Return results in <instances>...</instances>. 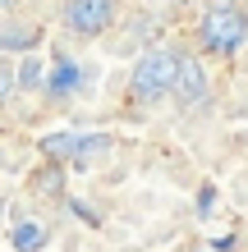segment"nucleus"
I'll list each match as a JSON object with an SVG mask.
<instances>
[{"label":"nucleus","mask_w":248,"mask_h":252,"mask_svg":"<svg viewBox=\"0 0 248 252\" xmlns=\"http://www.w3.org/2000/svg\"><path fill=\"white\" fill-rule=\"evenodd\" d=\"M97 147H106V138H78V133H51V138L41 142V152H51V156H78V152H97Z\"/></svg>","instance_id":"obj_4"},{"label":"nucleus","mask_w":248,"mask_h":252,"mask_svg":"<svg viewBox=\"0 0 248 252\" xmlns=\"http://www.w3.org/2000/svg\"><path fill=\"white\" fill-rule=\"evenodd\" d=\"M175 96H179V101H202V96H207V78H202L198 60H188V55H184V69H179V87H175Z\"/></svg>","instance_id":"obj_5"},{"label":"nucleus","mask_w":248,"mask_h":252,"mask_svg":"<svg viewBox=\"0 0 248 252\" xmlns=\"http://www.w3.org/2000/svg\"><path fill=\"white\" fill-rule=\"evenodd\" d=\"M9 239H14V248H19V252H37L41 243H46V229H41L37 220H19Z\"/></svg>","instance_id":"obj_6"},{"label":"nucleus","mask_w":248,"mask_h":252,"mask_svg":"<svg viewBox=\"0 0 248 252\" xmlns=\"http://www.w3.org/2000/svg\"><path fill=\"white\" fill-rule=\"evenodd\" d=\"M198 37H202V46L212 55H230V51H239L248 41V14L239 5H230V0H221V5H212L202 14Z\"/></svg>","instance_id":"obj_1"},{"label":"nucleus","mask_w":248,"mask_h":252,"mask_svg":"<svg viewBox=\"0 0 248 252\" xmlns=\"http://www.w3.org/2000/svg\"><path fill=\"white\" fill-rule=\"evenodd\" d=\"M74 83H78V64L60 60V64H55V78H51V92H69Z\"/></svg>","instance_id":"obj_7"},{"label":"nucleus","mask_w":248,"mask_h":252,"mask_svg":"<svg viewBox=\"0 0 248 252\" xmlns=\"http://www.w3.org/2000/svg\"><path fill=\"white\" fill-rule=\"evenodd\" d=\"M110 19H115V0H69L65 5V23L74 32H83V37L106 32Z\"/></svg>","instance_id":"obj_3"},{"label":"nucleus","mask_w":248,"mask_h":252,"mask_svg":"<svg viewBox=\"0 0 248 252\" xmlns=\"http://www.w3.org/2000/svg\"><path fill=\"white\" fill-rule=\"evenodd\" d=\"M23 83H28V87H37V83H41V64H37V60H28V64H23Z\"/></svg>","instance_id":"obj_8"},{"label":"nucleus","mask_w":248,"mask_h":252,"mask_svg":"<svg viewBox=\"0 0 248 252\" xmlns=\"http://www.w3.org/2000/svg\"><path fill=\"white\" fill-rule=\"evenodd\" d=\"M179 69H184V60H179V55H170V51H152V55H142L138 69H134V92H138V96H147V101L175 92V87H179Z\"/></svg>","instance_id":"obj_2"}]
</instances>
